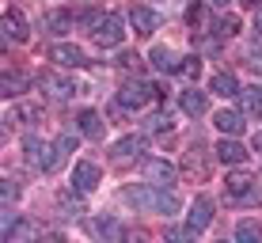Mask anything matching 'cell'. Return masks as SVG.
Returning <instances> with one entry per match:
<instances>
[{
    "label": "cell",
    "mask_w": 262,
    "mask_h": 243,
    "mask_svg": "<svg viewBox=\"0 0 262 243\" xmlns=\"http://www.w3.org/2000/svg\"><path fill=\"white\" fill-rule=\"evenodd\" d=\"M122 197L133 205V209H144V213H164V217H175V213H179V194H175V186L141 183V186H125Z\"/></svg>",
    "instance_id": "1"
},
{
    "label": "cell",
    "mask_w": 262,
    "mask_h": 243,
    "mask_svg": "<svg viewBox=\"0 0 262 243\" xmlns=\"http://www.w3.org/2000/svg\"><path fill=\"white\" fill-rule=\"evenodd\" d=\"M152 99H160V87L148 84V80H141V76L125 80L118 87V106H125V111H141V106L152 103Z\"/></svg>",
    "instance_id": "4"
},
{
    "label": "cell",
    "mask_w": 262,
    "mask_h": 243,
    "mask_svg": "<svg viewBox=\"0 0 262 243\" xmlns=\"http://www.w3.org/2000/svg\"><path fill=\"white\" fill-rule=\"evenodd\" d=\"M144 152V137H122L114 145V160H137Z\"/></svg>",
    "instance_id": "22"
},
{
    "label": "cell",
    "mask_w": 262,
    "mask_h": 243,
    "mask_svg": "<svg viewBox=\"0 0 262 243\" xmlns=\"http://www.w3.org/2000/svg\"><path fill=\"white\" fill-rule=\"evenodd\" d=\"M213 156L221 160V164H228V167H239V164H247V156H251V152L243 148L236 137H224V133H221V141H216Z\"/></svg>",
    "instance_id": "9"
},
{
    "label": "cell",
    "mask_w": 262,
    "mask_h": 243,
    "mask_svg": "<svg viewBox=\"0 0 262 243\" xmlns=\"http://www.w3.org/2000/svg\"><path fill=\"white\" fill-rule=\"evenodd\" d=\"M23 160H27V167L31 171H53L61 164V156H57V148L50 145V141H42V137H27L23 141Z\"/></svg>",
    "instance_id": "3"
},
{
    "label": "cell",
    "mask_w": 262,
    "mask_h": 243,
    "mask_svg": "<svg viewBox=\"0 0 262 243\" xmlns=\"http://www.w3.org/2000/svg\"><path fill=\"white\" fill-rule=\"evenodd\" d=\"M213 125L224 133V137H239V133H243V114H236V111H216Z\"/></svg>",
    "instance_id": "19"
},
{
    "label": "cell",
    "mask_w": 262,
    "mask_h": 243,
    "mask_svg": "<svg viewBox=\"0 0 262 243\" xmlns=\"http://www.w3.org/2000/svg\"><path fill=\"white\" fill-rule=\"evenodd\" d=\"M0 31H4V38L12 42H31V23H27V15L19 12V8H8L4 15H0Z\"/></svg>",
    "instance_id": "6"
},
{
    "label": "cell",
    "mask_w": 262,
    "mask_h": 243,
    "mask_svg": "<svg viewBox=\"0 0 262 243\" xmlns=\"http://www.w3.org/2000/svg\"><path fill=\"white\" fill-rule=\"evenodd\" d=\"M137 65H141L137 53H122V57H118V69H137Z\"/></svg>",
    "instance_id": "34"
},
{
    "label": "cell",
    "mask_w": 262,
    "mask_h": 243,
    "mask_svg": "<svg viewBox=\"0 0 262 243\" xmlns=\"http://www.w3.org/2000/svg\"><path fill=\"white\" fill-rule=\"evenodd\" d=\"M50 61H57L61 69H84V65H88L84 50H80V46H72V42H57V46L50 50Z\"/></svg>",
    "instance_id": "14"
},
{
    "label": "cell",
    "mask_w": 262,
    "mask_h": 243,
    "mask_svg": "<svg viewBox=\"0 0 262 243\" xmlns=\"http://www.w3.org/2000/svg\"><path fill=\"white\" fill-rule=\"evenodd\" d=\"M42 27H46L50 34H69L72 31V12H65V8H61V12H50L46 19H42Z\"/></svg>",
    "instance_id": "21"
},
{
    "label": "cell",
    "mask_w": 262,
    "mask_h": 243,
    "mask_svg": "<svg viewBox=\"0 0 262 243\" xmlns=\"http://www.w3.org/2000/svg\"><path fill=\"white\" fill-rule=\"evenodd\" d=\"M202 145H198V141H194V145H190V152H186V171H190V175H198V179H205V171H209V164H205V156H202Z\"/></svg>",
    "instance_id": "24"
},
{
    "label": "cell",
    "mask_w": 262,
    "mask_h": 243,
    "mask_svg": "<svg viewBox=\"0 0 262 243\" xmlns=\"http://www.w3.org/2000/svg\"><path fill=\"white\" fill-rule=\"evenodd\" d=\"M179 106H183V114H190V118H202L205 111H209V99H205V92H183V99H179Z\"/></svg>",
    "instance_id": "18"
},
{
    "label": "cell",
    "mask_w": 262,
    "mask_h": 243,
    "mask_svg": "<svg viewBox=\"0 0 262 243\" xmlns=\"http://www.w3.org/2000/svg\"><path fill=\"white\" fill-rule=\"evenodd\" d=\"M255 148L262 152V133H255Z\"/></svg>",
    "instance_id": "38"
},
{
    "label": "cell",
    "mask_w": 262,
    "mask_h": 243,
    "mask_svg": "<svg viewBox=\"0 0 262 243\" xmlns=\"http://www.w3.org/2000/svg\"><path fill=\"white\" fill-rule=\"evenodd\" d=\"M236 239H239V243H258V239H262V224L243 220L239 228H236Z\"/></svg>",
    "instance_id": "28"
},
{
    "label": "cell",
    "mask_w": 262,
    "mask_h": 243,
    "mask_svg": "<svg viewBox=\"0 0 262 243\" xmlns=\"http://www.w3.org/2000/svg\"><path fill=\"white\" fill-rule=\"evenodd\" d=\"M213 224V197H205V194H198L194 197V205H190V213H186V228L194 232H205Z\"/></svg>",
    "instance_id": "8"
},
{
    "label": "cell",
    "mask_w": 262,
    "mask_h": 243,
    "mask_svg": "<svg viewBox=\"0 0 262 243\" xmlns=\"http://www.w3.org/2000/svg\"><path fill=\"white\" fill-rule=\"evenodd\" d=\"M4 137H8V129H4V118H0V145H4Z\"/></svg>",
    "instance_id": "37"
},
{
    "label": "cell",
    "mask_w": 262,
    "mask_h": 243,
    "mask_svg": "<svg viewBox=\"0 0 262 243\" xmlns=\"http://www.w3.org/2000/svg\"><path fill=\"white\" fill-rule=\"evenodd\" d=\"M148 129H152V133H167V129H171V118H167V114H152V118H148Z\"/></svg>",
    "instance_id": "33"
},
{
    "label": "cell",
    "mask_w": 262,
    "mask_h": 243,
    "mask_svg": "<svg viewBox=\"0 0 262 243\" xmlns=\"http://www.w3.org/2000/svg\"><path fill=\"white\" fill-rule=\"evenodd\" d=\"M92 38H95V46H99V50H111V46H118V42L125 38L122 15H114V12L99 15V23L92 27Z\"/></svg>",
    "instance_id": "5"
},
{
    "label": "cell",
    "mask_w": 262,
    "mask_h": 243,
    "mask_svg": "<svg viewBox=\"0 0 262 243\" xmlns=\"http://www.w3.org/2000/svg\"><path fill=\"white\" fill-rule=\"evenodd\" d=\"M255 31L262 34V8H258V12H255Z\"/></svg>",
    "instance_id": "35"
},
{
    "label": "cell",
    "mask_w": 262,
    "mask_h": 243,
    "mask_svg": "<svg viewBox=\"0 0 262 243\" xmlns=\"http://www.w3.org/2000/svg\"><path fill=\"white\" fill-rule=\"evenodd\" d=\"M209 92H213V95H221V99H236V95H239V80L232 76V73H213Z\"/></svg>",
    "instance_id": "17"
},
{
    "label": "cell",
    "mask_w": 262,
    "mask_h": 243,
    "mask_svg": "<svg viewBox=\"0 0 262 243\" xmlns=\"http://www.w3.org/2000/svg\"><path fill=\"white\" fill-rule=\"evenodd\" d=\"M38 84H42V92H46L50 99H57V103H69V99H76V95H80V87L72 84L69 76H57V73H42V76H38Z\"/></svg>",
    "instance_id": "7"
},
{
    "label": "cell",
    "mask_w": 262,
    "mask_h": 243,
    "mask_svg": "<svg viewBox=\"0 0 262 243\" xmlns=\"http://www.w3.org/2000/svg\"><path fill=\"white\" fill-rule=\"evenodd\" d=\"M239 95H243V111L262 118V87H251V92H239Z\"/></svg>",
    "instance_id": "27"
},
{
    "label": "cell",
    "mask_w": 262,
    "mask_h": 243,
    "mask_svg": "<svg viewBox=\"0 0 262 243\" xmlns=\"http://www.w3.org/2000/svg\"><path fill=\"white\" fill-rule=\"evenodd\" d=\"M186 19H190V27H209V15H205V4H190V12H186Z\"/></svg>",
    "instance_id": "32"
},
{
    "label": "cell",
    "mask_w": 262,
    "mask_h": 243,
    "mask_svg": "<svg viewBox=\"0 0 262 243\" xmlns=\"http://www.w3.org/2000/svg\"><path fill=\"white\" fill-rule=\"evenodd\" d=\"M224 197L236 205H262V186L255 175H247V171H236V175L224 179Z\"/></svg>",
    "instance_id": "2"
},
{
    "label": "cell",
    "mask_w": 262,
    "mask_h": 243,
    "mask_svg": "<svg viewBox=\"0 0 262 243\" xmlns=\"http://www.w3.org/2000/svg\"><path fill=\"white\" fill-rule=\"evenodd\" d=\"M0 236L8 243H23V239H38L42 228L34 220H12V224H0Z\"/></svg>",
    "instance_id": "15"
},
{
    "label": "cell",
    "mask_w": 262,
    "mask_h": 243,
    "mask_svg": "<svg viewBox=\"0 0 262 243\" xmlns=\"http://www.w3.org/2000/svg\"><path fill=\"white\" fill-rule=\"evenodd\" d=\"M99 186V167L92 164V160H80L76 167H72V190L76 194H92Z\"/></svg>",
    "instance_id": "12"
},
{
    "label": "cell",
    "mask_w": 262,
    "mask_h": 243,
    "mask_svg": "<svg viewBox=\"0 0 262 243\" xmlns=\"http://www.w3.org/2000/svg\"><path fill=\"white\" fill-rule=\"evenodd\" d=\"M129 27H133V34H141V38H152V34H156V27H160V15L152 12V8L133 4V8H129Z\"/></svg>",
    "instance_id": "11"
},
{
    "label": "cell",
    "mask_w": 262,
    "mask_h": 243,
    "mask_svg": "<svg viewBox=\"0 0 262 243\" xmlns=\"http://www.w3.org/2000/svg\"><path fill=\"white\" fill-rule=\"evenodd\" d=\"M31 92V76L23 73V69H8L4 76H0V95L4 99H23Z\"/></svg>",
    "instance_id": "10"
},
{
    "label": "cell",
    "mask_w": 262,
    "mask_h": 243,
    "mask_svg": "<svg viewBox=\"0 0 262 243\" xmlns=\"http://www.w3.org/2000/svg\"><path fill=\"white\" fill-rule=\"evenodd\" d=\"M144 179H148L152 186H175V167H171L167 160H160V156H148L144 160Z\"/></svg>",
    "instance_id": "13"
},
{
    "label": "cell",
    "mask_w": 262,
    "mask_h": 243,
    "mask_svg": "<svg viewBox=\"0 0 262 243\" xmlns=\"http://www.w3.org/2000/svg\"><path fill=\"white\" fill-rule=\"evenodd\" d=\"M175 73H183L186 80H198V73H202V57H198V53H190V57H183L175 65Z\"/></svg>",
    "instance_id": "30"
},
{
    "label": "cell",
    "mask_w": 262,
    "mask_h": 243,
    "mask_svg": "<svg viewBox=\"0 0 262 243\" xmlns=\"http://www.w3.org/2000/svg\"><path fill=\"white\" fill-rule=\"evenodd\" d=\"M42 118V103H23V99H12V114H8V122L15 125H34Z\"/></svg>",
    "instance_id": "16"
},
{
    "label": "cell",
    "mask_w": 262,
    "mask_h": 243,
    "mask_svg": "<svg viewBox=\"0 0 262 243\" xmlns=\"http://www.w3.org/2000/svg\"><path fill=\"white\" fill-rule=\"evenodd\" d=\"M53 148H57V156L65 160V156H72V152L80 148V137H76V133H61V137L53 141Z\"/></svg>",
    "instance_id": "29"
},
{
    "label": "cell",
    "mask_w": 262,
    "mask_h": 243,
    "mask_svg": "<svg viewBox=\"0 0 262 243\" xmlns=\"http://www.w3.org/2000/svg\"><path fill=\"white\" fill-rule=\"evenodd\" d=\"M209 31H213V38H232V34L239 31V19L228 12V15H221V19H213V23H209Z\"/></svg>",
    "instance_id": "25"
},
{
    "label": "cell",
    "mask_w": 262,
    "mask_h": 243,
    "mask_svg": "<svg viewBox=\"0 0 262 243\" xmlns=\"http://www.w3.org/2000/svg\"><path fill=\"white\" fill-rule=\"evenodd\" d=\"M247 4H255V0H247Z\"/></svg>",
    "instance_id": "40"
},
{
    "label": "cell",
    "mask_w": 262,
    "mask_h": 243,
    "mask_svg": "<svg viewBox=\"0 0 262 243\" xmlns=\"http://www.w3.org/2000/svg\"><path fill=\"white\" fill-rule=\"evenodd\" d=\"M92 232H95V236H103V239H122L125 236V228L118 220H111V217H95L92 220Z\"/></svg>",
    "instance_id": "23"
},
{
    "label": "cell",
    "mask_w": 262,
    "mask_h": 243,
    "mask_svg": "<svg viewBox=\"0 0 262 243\" xmlns=\"http://www.w3.org/2000/svg\"><path fill=\"white\" fill-rule=\"evenodd\" d=\"M0 50H4V31H0Z\"/></svg>",
    "instance_id": "39"
},
{
    "label": "cell",
    "mask_w": 262,
    "mask_h": 243,
    "mask_svg": "<svg viewBox=\"0 0 262 243\" xmlns=\"http://www.w3.org/2000/svg\"><path fill=\"white\" fill-rule=\"evenodd\" d=\"M209 4H213V8H228L232 0H209Z\"/></svg>",
    "instance_id": "36"
},
{
    "label": "cell",
    "mask_w": 262,
    "mask_h": 243,
    "mask_svg": "<svg viewBox=\"0 0 262 243\" xmlns=\"http://www.w3.org/2000/svg\"><path fill=\"white\" fill-rule=\"evenodd\" d=\"M76 125H80V133L92 137V141H99V137H103V129H106V122H103V114H99V111H84L76 118Z\"/></svg>",
    "instance_id": "20"
},
{
    "label": "cell",
    "mask_w": 262,
    "mask_h": 243,
    "mask_svg": "<svg viewBox=\"0 0 262 243\" xmlns=\"http://www.w3.org/2000/svg\"><path fill=\"white\" fill-rule=\"evenodd\" d=\"M12 202H19V183L0 179V205H12Z\"/></svg>",
    "instance_id": "31"
},
{
    "label": "cell",
    "mask_w": 262,
    "mask_h": 243,
    "mask_svg": "<svg viewBox=\"0 0 262 243\" xmlns=\"http://www.w3.org/2000/svg\"><path fill=\"white\" fill-rule=\"evenodd\" d=\"M152 65H156L160 73H175L179 57H175V53H171L167 46H156V50H152Z\"/></svg>",
    "instance_id": "26"
}]
</instances>
